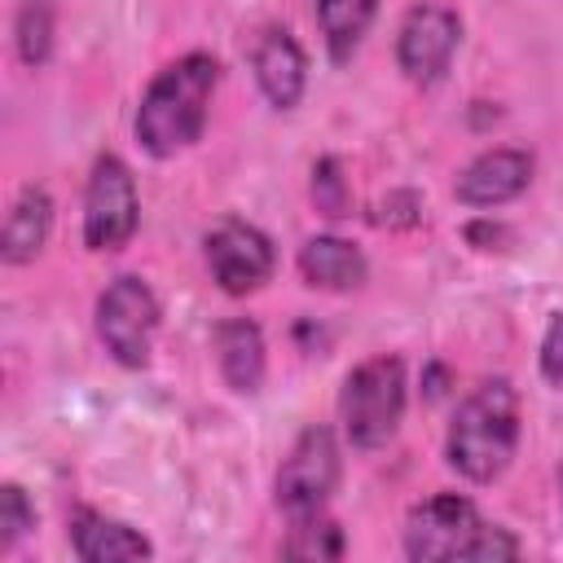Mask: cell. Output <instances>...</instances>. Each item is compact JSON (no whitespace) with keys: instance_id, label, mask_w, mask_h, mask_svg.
Returning a JSON list of instances; mask_svg holds the SVG:
<instances>
[{"instance_id":"obj_1","label":"cell","mask_w":563,"mask_h":563,"mask_svg":"<svg viewBox=\"0 0 563 563\" xmlns=\"http://www.w3.org/2000/svg\"><path fill=\"white\" fill-rule=\"evenodd\" d=\"M216 79H220V66L207 53H185L180 62L163 66L141 97L136 141L154 158H172L176 150L194 145L207 128V106H211Z\"/></svg>"},{"instance_id":"obj_2","label":"cell","mask_w":563,"mask_h":563,"mask_svg":"<svg viewBox=\"0 0 563 563\" xmlns=\"http://www.w3.org/2000/svg\"><path fill=\"white\" fill-rule=\"evenodd\" d=\"M519 444V396L506 378H484L453 413L444 435V457L471 484L497 479Z\"/></svg>"},{"instance_id":"obj_3","label":"cell","mask_w":563,"mask_h":563,"mask_svg":"<svg viewBox=\"0 0 563 563\" xmlns=\"http://www.w3.org/2000/svg\"><path fill=\"white\" fill-rule=\"evenodd\" d=\"M339 413H343V431L352 440V449H378L396 435L400 413H405V365L400 356H369L361 361L339 396Z\"/></svg>"},{"instance_id":"obj_4","label":"cell","mask_w":563,"mask_h":563,"mask_svg":"<svg viewBox=\"0 0 563 563\" xmlns=\"http://www.w3.org/2000/svg\"><path fill=\"white\" fill-rule=\"evenodd\" d=\"M154 330H158V299L141 277H114L101 299H97V334L106 343V352L136 369L150 361L154 347Z\"/></svg>"},{"instance_id":"obj_5","label":"cell","mask_w":563,"mask_h":563,"mask_svg":"<svg viewBox=\"0 0 563 563\" xmlns=\"http://www.w3.org/2000/svg\"><path fill=\"white\" fill-rule=\"evenodd\" d=\"M339 444L330 427H308L299 431V440L290 444L282 471H277V506L290 519H308L321 515V506L330 501L334 484H339Z\"/></svg>"},{"instance_id":"obj_6","label":"cell","mask_w":563,"mask_h":563,"mask_svg":"<svg viewBox=\"0 0 563 563\" xmlns=\"http://www.w3.org/2000/svg\"><path fill=\"white\" fill-rule=\"evenodd\" d=\"M136 185L123 158L101 154L92 163L88 189H84V242L88 251H119L128 246V238L136 233Z\"/></svg>"},{"instance_id":"obj_7","label":"cell","mask_w":563,"mask_h":563,"mask_svg":"<svg viewBox=\"0 0 563 563\" xmlns=\"http://www.w3.org/2000/svg\"><path fill=\"white\" fill-rule=\"evenodd\" d=\"M484 528L475 501L457 493H435L418 501L405 519V554L418 563H440V559H466L475 545V532Z\"/></svg>"},{"instance_id":"obj_8","label":"cell","mask_w":563,"mask_h":563,"mask_svg":"<svg viewBox=\"0 0 563 563\" xmlns=\"http://www.w3.org/2000/svg\"><path fill=\"white\" fill-rule=\"evenodd\" d=\"M273 242L264 229L246 224V220H220L207 233V268L220 282V290L229 295H246L260 290L273 277Z\"/></svg>"},{"instance_id":"obj_9","label":"cell","mask_w":563,"mask_h":563,"mask_svg":"<svg viewBox=\"0 0 563 563\" xmlns=\"http://www.w3.org/2000/svg\"><path fill=\"white\" fill-rule=\"evenodd\" d=\"M457 40H462V22H457L453 9H444V4H418L400 22L396 62H400V70L413 84H435L449 70V62H453Z\"/></svg>"},{"instance_id":"obj_10","label":"cell","mask_w":563,"mask_h":563,"mask_svg":"<svg viewBox=\"0 0 563 563\" xmlns=\"http://www.w3.org/2000/svg\"><path fill=\"white\" fill-rule=\"evenodd\" d=\"M528 180H532V158L523 150H484L479 158L462 167L457 198L466 207H497V202L519 198Z\"/></svg>"},{"instance_id":"obj_11","label":"cell","mask_w":563,"mask_h":563,"mask_svg":"<svg viewBox=\"0 0 563 563\" xmlns=\"http://www.w3.org/2000/svg\"><path fill=\"white\" fill-rule=\"evenodd\" d=\"M251 66H255V84L268 97V106L290 110L303 97L308 62H303V48L295 44L290 31H264V40L251 53Z\"/></svg>"},{"instance_id":"obj_12","label":"cell","mask_w":563,"mask_h":563,"mask_svg":"<svg viewBox=\"0 0 563 563\" xmlns=\"http://www.w3.org/2000/svg\"><path fill=\"white\" fill-rule=\"evenodd\" d=\"M70 545L84 563H119V559H150L154 554V545L136 528L106 519L97 510H79L70 519Z\"/></svg>"},{"instance_id":"obj_13","label":"cell","mask_w":563,"mask_h":563,"mask_svg":"<svg viewBox=\"0 0 563 563\" xmlns=\"http://www.w3.org/2000/svg\"><path fill=\"white\" fill-rule=\"evenodd\" d=\"M48 229H53V198H48L44 185H26L13 198L9 216H4V238H0L4 260L9 264L35 260L44 251V242H48Z\"/></svg>"},{"instance_id":"obj_14","label":"cell","mask_w":563,"mask_h":563,"mask_svg":"<svg viewBox=\"0 0 563 563\" xmlns=\"http://www.w3.org/2000/svg\"><path fill=\"white\" fill-rule=\"evenodd\" d=\"M216 361L233 391H255L264 383V334L246 317H229L216 325Z\"/></svg>"},{"instance_id":"obj_15","label":"cell","mask_w":563,"mask_h":563,"mask_svg":"<svg viewBox=\"0 0 563 563\" xmlns=\"http://www.w3.org/2000/svg\"><path fill=\"white\" fill-rule=\"evenodd\" d=\"M299 273L321 290H352L365 282V255L343 238H308L299 246Z\"/></svg>"},{"instance_id":"obj_16","label":"cell","mask_w":563,"mask_h":563,"mask_svg":"<svg viewBox=\"0 0 563 563\" xmlns=\"http://www.w3.org/2000/svg\"><path fill=\"white\" fill-rule=\"evenodd\" d=\"M374 13H378V0H317V22L334 62H347L356 53Z\"/></svg>"},{"instance_id":"obj_17","label":"cell","mask_w":563,"mask_h":563,"mask_svg":"<svg viewBox=\"0 0 563 563\" xmlns=\"http://www.w3.org/2000/svg\"><path fill=\"white\" fill-rule=\"evenodd\" d=\"M286 554L290 559H339L343 554V532H339V523H330L321 515L295 519L290 541H286Z\"/></svg>"},{"instance_id":"obj_18","label":"cell","mask_w":563,"mask_h":563,"mask_svg":"<svg viewBox=\"0 0 563 563\" xmlns=\"http://www.w3.org/2000/svg\"><path fill=\"white\" fill-rule=\"evenodd\" d=\"M18 53L26 66H40L48 62L53 53V13L44 0H26L22 13H18Z\"/></svg>"},{"instance_id":"obj_19","label":"cell","mask_w":563,"mask_h":563,"mask_svg":"<svg viewBox=\"0 0 563 563\" xmlns=\"http://www.w3.org/2000/svg\"><path fill=\"white\" fill-rule=\"evenodd\" d=\"M31 528H35V510L26 493L18 484H4L0 488V550H13Z\"/></svg>"},{"instance_id":"obj_20","label":"cell","mask_w":563,"mask_h":563,"mask_svg":"<svg viewBox=\"0 0 563 563\" xmlns=\"http://www.w3.org/2000/svg\"><path fill=\"white\" fill-rule=\"evenodd\" d=\"M312 198H317L321 216H330V220L347 216V180L339 172V158H321L312 167Z\"/></svg>"},{"instance_id":"obj_21","label":"cell","mask_w":563,"mask_h":563,"mask_svg":"<svg viewBox=\"0 0 563 563\" xmlns=\"http://www.w3.org/2000/svg\"><path fill=\"white\" fill-rule=\"evenodd\" d=\"M519 554V541L506 532V528H497V523H484L479 532H475V545H471V554L466 559H484V563H497V559H515Z\"/></svg>"},{"instance_id":"obj_22","label":"cell","mask_w":563,"mask_h":563,"mask_svg":"<svg viewBox=\"0 0 563 563\" xmlns=\"http://www.w3.org/2000/svg\"><path fill=\"white\" fill-rule=\"evenodd\" d=\"M541 374L545 383H563V312L550 317L545 339H541Z\"/></svg>"}]
</instances>
